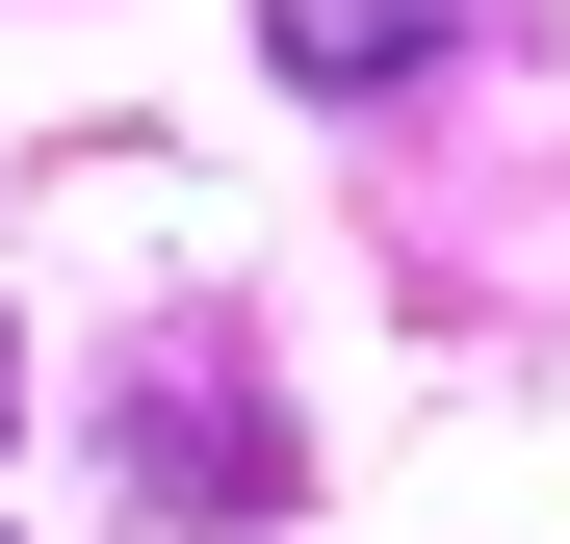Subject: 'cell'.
I'll list each match as a JSON object with an SVG mask.
<instances>
[{"instance_id":"cell-1","label":"cell","mask_w":570,"mask_h":544,"mask_svg":"<svg viewBox=\"0 0 570 544\" xmlns=\"http://www.w3.org/2000/svg\"><path fill=\"white\" fill-rule=\"evenodd\" d=\"M105 467H130L156 518H285V415L234 389V363H156V389L105 415Z\"/></svg>"},{"instance_id":"cell-2","label":"cell","mask_w":570,"mask_h":544,"mask_svg":"<svg viewBox=\"0 0 570 544\" xmlns=\"http://www.w3.org/2000/svg\"><path fill=\"white\" fill-rule=\"evenodd\" d=\"M441 27H466V0H259V52L312 78V105H390V78H415Z\"/></svg>"},{"instance_id":"cell-3","label":"cell","mask_w":570,"mask_h":544,"mask_svg":"<svg viewBox=\"0 0 570 544\" xmlns=\"http://www.w3.org/2000/svg\"><path fill=\"white\" fill-rule=\"evenodd\" d=\"M0 415H27V337H0Z\"/></svg>"}]
</instances>
